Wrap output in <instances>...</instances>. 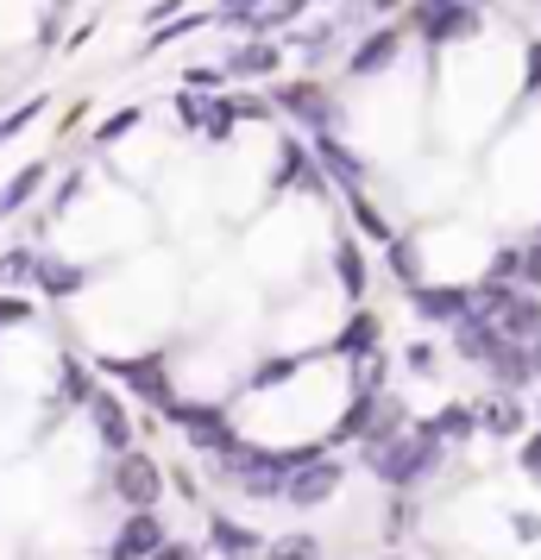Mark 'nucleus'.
<instances>
[{
    "label": "nucleus",
    "mask_w": 541,
    "mask_h": 560,
    "mask_svg": "<svg viewBox=\"0 0 541 560\" xmlns=\"http://www.w3.org/2000/svg\"><path fill=\"white\" fill-rule=\"evenodd\" d=\"M415 32H422L428 45L479 38V7H472V0H415Z\"/></svg>",
    "instance_id": "3"
},
{
    "label": "nucleus",
    "mask_w": 541,
    "mask_h": 560,
    "mask_svg": "<svg viewBox=\"0 0 541 560\" xmlns=\"http://www.w3.org/2000/svg\"><path fill=\"white\" fill-rule=\"evenodd\" d=\"M107 485H114V498L127 510H152L157 498H164V466H157L152 454H139V447H127V454H114Z\"/></svg>",
    "instance_id": "2"
},
{
    "label": "nucleus",
    "mask_w": 541,
    "mask_h": 560,
    "mask_svg": "<svg viewBox=\"0 0 541 560\" xmlns=\"http://www.w3.org/2000/svg\"><path fill=\"white\" fill-rule=\"evenodd\" d=\"M63 397H70V404H89V397H95V384H89V372H82L77 359L63 365Z\"/></svg>",
    "instance_id": "27"
},
{
    "label": "nucleus",
    "mask_w": 541,
    "mask_h": 560,
    "mask_svg": "<svg viewBox=\"0 0 541 560\" xmlns=\"http://www.w3.org/2000/svg\"><path fill=\"white\" fill-rule=\"evenodd\" d=\"M529 347H536V353H529V365H536V372H541V334H536V340H529Z\"/></svg>",
    "instance_id": "37"
},
{
    "label": "nucleus",
    "mask_w": 541,
    "mask_h": 560,
    "mask_svg": "<svg viewBox=\"0 0 541 560\" xmlns=\"http://www.w3.org/2000/svg\"><path fill=\"white\" fill-rule=\"evenodd\" d=\"M472 416H479V429L504 434V441H510V434H522V404H516L510 390H497V397H485V404L472 409Z\"/></svg>",
    "instance_id": "17"
},
{
    "label": "nucleus",
    "mask_w": 541,
    "mask_h": 560,
    "mask_svg": "<svg viewBox=\"0 0 541 560\" xmlns=\"http://www.w3.org/2000/svg\"><path fill=\"white\" fill-rule=\"evenodd\" d=\"M221 466L246 485V498H264V504L284 498V485H290V459L284 454H258V447H239V441L221 454Z\"/></svg>",
    "instance_id": "1"
},
{
    "label": "nucleus",
    "mask_w": 541,
    "mask_h": 560,
    "mask_svg": "<svg viewBox=\"0 0 541 560\" xmlns=\"http://www.w3.org/2000/svg\"><path fill=\"white\" fill-rule=\"evenodd\" d=\"M472 7H479V0H472Z\"/></svg>",
    "instance_id": "38"
},
{
    "label": "nucleus",
    "mask_w": 541,
    "mask_h": 560,
    "mask_svg": "<svg viewBox=\"0 0 541 560\" xmlns=\"http://www.w3.org/2000/svg\"><path fill=\"white\" fill-rule=\"evenodd\" d=\"M410 296L428 322H460V315H472V290H428V283H410Z\"/></svg>",
    "instance_id": "13"
},
{
    "label": "nucleus",
    "mask_w": 541,
    "mask_h": 560,
    "mask_svg": "<svg viewBox=\"0 0 541 560\" xmlns=\"http://www.w3.org/2000/svg\"><path fill=\"white\" fill-rule=\"evenodd\" d=\"M522 472H529V479H541V434H529V441H522Z\"/></svg>",
    "instance_id": "30"
},
{
    "label": "nucleus",
    "mask_w": 541,
    "mask_h": 560,
    "mask_svg": "<svg viewBox=\"0 0 541 560\" xmlns=\"http://www.w3.org/2000/svg\"><path fill=\"white\" fill-rule=\"evenodd\" d=\"M82 409H89V422H95V434H102L107 454H127L132 447V422H127V409H120V397H114V390H95Z\"/></svg>",
    "instance_id": "8"
},
{
    "label": "nucleus",
    "mask_w": 541,
    "mask_h": 560,
    "mask_svg": "<svg viewBox=\"0 0 541 560\" xmlns=\"http://www.w3.org/2000/svg\"><path fill=\"white\" fill-rule=\"evenodd\" d=\"M516 529H522V535H536V541H541V516H516Z\"/></svg>",
    "instance_id": "36"
},
{
    "label": "nucleus",
    "mask_w": 541,
    "mask_h": 560,
    "mask_svg": "<svg viewBox=\"0 0 541 560\" xmlns=\"http://www.w3.org/2000/svg\"><path fill=\"white\" fill-rule=\"evenodd\" d=\"M516 271H522V253H497V258H491V271H485V278L504 283V278H516Z\"/></svg>",
    "instance_id": "29"
},
{
    "label": "nucleus",
    "mask_w": 541,
    "mask_h": 560,
    "mask_svg": "<svg viewBox=\"0 0 541 560\" xmlns=\"http://www.w3.org/2000/svg\"><path fill=\"white\" fill-rule=\"evenodd\" d=\"M346 208H353V221H360V228L372 233V240H390V228H385V221H378V208L365 202L360 189H346Z\"/></svg>",
    "instance_id": "26"
},
{
    "label": "nucleus",
    "mask_w": 541,
    "mask_h": 560,
    "mask_svg": "<svg viewBox=\"0 0 541 560\" xmlns=\"http://www.w3.org/2000/svg\"><path fill=\"white\" fill-rule=\"evenodd\" d=\"M38 183H45V164H26L20 177L7 183V196H0V214H7V208H20V202H32V189H38Z\"/></svg>",
    "instance_id": "23"
},
{
    "label": "nucleus",
    "mask_w": 541,
    "mask_h": 560,
    "mask_svg": "<svg viewBox=\"0 0 541 560\" xmlns=\"http://www.w3.org/2000/svg\"><path fill=\"white\" fill-rule=\"evenodd\" d=\"M284 63V51L271 45V38H252V45H239V51L227 57V77H271Z\"/></svg>",
    "instance_id": "18"
},
{
    "label": "nucleus",
    "mask_w": 541,
    "mask_h": 560,
    "mask_svg": "<svg viewBox=\"0 0 541 560\" xmlns=\"http://www.w3.org/2000/svg\"><path fill=\"white\" fill-rule=\"evenodd\" d=\"M258 7H264V0H221V13H227V20H246V13H258Z\"/></svg>",
    "instance_id": "33"
},
{
    "label": "nucleus",
    "mask_w": 541,
    "mask_h": 560,
    "mask_svg": "<svg viewBox=\"0 0 541 560\" xmlns=\"http://www.w3.org/2000/svg\"><path fill=\"white\" fill-rule=\"evenodd\" d=\"M372 340H378V322H372V315H353V328H346V334L334 340V353L365 359V353H372Z\"/></svg>",
    "instance_id": "21"
},
{
    "label": "nucleus",
    "mask_w": 541,
    "mask_h": 560,
    "mask_svg": "<svg viewBox=\"0 0 541 560\" xmlns=\"http://www.w3.org/2000/svg\"><path fill=\"white\" fill-rule=\"evenodd\" d=\"M485 365H491V378L504 384V390H522V384H529V372H536L522 340H504V347H497V353H491Z\"/></svg>",
    "instance_id": "16"
},
{
    "label": "nucleus",
    "mask_w": 541,
    "mask_h": 560,
    "mask_svg": "<svg viewBox=\"0 0 541 560\" xmlns=\"http://www.w3.org/2000/svg\"><path fill=\"white\" fill-rule=\"evenodd\" d=\"M334 271H340V283H346V296H365V258H360L353 240H340L334 246Z\"/></svg>",
    "instance_id": "20"
},
{
    "label": "nucleus",
    "mask_w": 541,
    "mask_h": 560,
    "mask_svg": "<svg viewBox=\"0 0 541 560\" xmlns=\"http://www.w3.org/2000/svg\"><path fill=\"white\" fill-rule=\"evenodd\" d=\"M340 491V466L334 459H303L296 472H290V485H284V498L296 510H315V504H328Z\"/></svg>",
    "instance_id": "5"
},
{
    "label": "nucleus",
    "mask_w": 541,
    "mask_h": 560,
    "mask_svg": "<svg viewBox=\"0 0 541 560\" xmlns=\"http://www.w3.org/2000/svg\"><path fill=\"white\" fill-rule=\"evenodd\" d=\"M132 120H139V114H114V120H107V127H102V145H114V139H120V132L132 127Z\"/></svg>",
    "instance_id": "32"
},
{
    "label": "nucleus",
    "mask_w": 541,
    "mask_h": 560,
    "mask_svg": "<svg viewBox=\"0 0 541 560\" xmlns=\"http://www.w3.org/2000/svg\"><path fill=\"white\" fill-rule=\"evenodd\" d=\"M278 183H303V189H315V171H309V158L296 152V139H284V164H278Z\"/></svg>",
    "instance_id": "25"
},
{
    "label": "nucleus",
    "mask_w": 541,
    "mask_h": 560,
    "mask_svg": "<svg viewBox=\"0 0 541 560\" xmlns=\"http://www.w3.org/2000/svg\"><path fill=\"white\" fill-rule=\"evenodd\" d=\"M264 560H321V541L315 535H284V541H271Z\"/></svg>",
    "instance_id": "24"
},
{
    "label": "nucleus",
    "mask_w": 541,
    "mask_h": 560,
    "mask_svg": "<svg viewBox=\"0 0 541 560\" xmlns=\"http://www.w3.org/2000/svg\"><path fill=\"white\" fill-rule=\"evenodd\" d=\"M271 102L284 107L290 120H303V127H315V132H328L340 120V102L321 89V82H296V89H278Z\"/></svg>",
    "instance_id": "4"
},
{
    "label": "nucleus",
    "mask_w": 541,
    "mask_h": 560,
    "mask_svg": "<svg viewBox=\"0 0 541 560\" xmlns=\"http://www.w3.org/2000/svg\"><path fill=\"white\" fill-rule=\"evenodd\" d=\"M152 560H196V555H189V548H177V541H170V535H164V548H157Z\"/></svg>",
    "instance_id": "35"
},
{
    "label": "nucleus",
    "mask_w": 541,
    "mask_h": 560,
    "mask_svg": "<svg viewBox=\"0 0 541 560\" xmlns=\"http://www.w3.org/2000/svg\"><path fill=\"white\" fill-rule=\"evenodd\" d=\"M397 57H403V32H397V26H378V32L360 45V51L346 57V70H353V77H378V70H390Z\"/></svg>",
    "instance_id": "10"
},
{
    "label": "nucleus",
    "mask_w": 541,
    "mask_h": 560,
    "mask_svg": "<svg viewBox=\"0 0 541 560\" xmlns=\"http://www.w3.org/2000/svg\"><path fill=\"white\" fill-rule=\"evenodd\" d=\"M164 548V523H157V510H132L120 535H114V560H152Z\"/></svg>",
    "instance_id": "7"
},
{
    "label": "nucleus",
    "mask_w": 541,
    "mask_h": 560,
    "mask_svg": "<svg viewBox=\"0 0 541 560\" xmlns=\"http://www.w3.org/2000/svg\"><path fill=\"white\" fill-rule=\"evenodd\" d=\"M497 347H504V328H497L491 315H479V308H472V315H460V322H454V353H460V359L485 365Z\"/></svg>",
    "instance_id": "9"
},
{
    "label": "nucleus",
    "mask_w": 541,
    "mask_h": 560,
    "mask_svg": "<svg viewBox=\"0 0 541 560\" xmlns=\"http://www.w3.org/2000/svg\"><path fill=\"white\" fill-rule=\"evenodd\" d=\"M497 328H504V340H522V347H529V340L541 334V303L536 296H516V303L497 315Z\"/></svg>",
    "instance_id": "19"
},
{
    "label": "nucleus",
    "mask_w": 541,
    "mask_h": 560,
    "mask_svg": "<svg viewBox=\"0 0 541 560\" xmlns=\"http://www.w3.org/2000/svg\"><path fill=\"white\" fill-rule=\"evenodd\" d=\"M164 416H170V422H183V429H189V441H196V447H208V454H227V447H233V429L214 416V409L177 404V397H170V409H164Z\"/></svg>",
    "instance_id": "6"
},
{
    "label": "nucleus",
    "mask_w": 541,
    "mask_h": 560,
    "mask_svg": "<svg viewBox=\"0 0 541 560\" xmlns=\"http://www.w3.org/2000/svg\"><path fill=\"white\" fill-rule=\"evenodd\" d=\"M208 541H214L227 560H252L258 548H264V535L246 529V523H233V516H214V523H208Z\"/></svg>",
    "instance_id": "14"
},
{
    "label": "nucleus",
    "mask_w": 541,
    "mask_h": 560,
    "mask_svg": "<svg viewBox=\"0 0 541 560\" xmlns=\"http://www.w3.org/2000/svg\"><path fill=\"white\" fill-rule=\"evenodd\" d=\"M385 523H390V541H397V529H403V523H410V510L397 504V498H390V510H385Z\"/></svg>",
    "instance_id": "34"
},
{
    "label": "nucleus",
    "mask_w": 541,
    "mask_h": 560,
    "mask_svg": "<svg viewBox=\"0 0 541 560\" xmlns=\"http://www.w3.org/2000/svg\"><path fill=\"white\" fill-rule=\"evenodd\" d=\"M32 283H38V290H45V296H77L82 283H89V271H82V265H70V258H32Z\"/></svg>",
    "instance_id": "11"
},
{
    "label": "nucleus",
    "mask_w": 541,
    "mask_h": 560,
    "mask_svg": "<svg viewBox=\"0 0 541 560\" xmlns=\"http://www.w3.org/2000/svg\"><path fill=\"white\" fill-rule=\"evenodd\" d=\"M522 278H529V283H536V290H541V240H536V246H529V253H522Z\"/></svg>",
    "instance_id": "31"
},
{
    "label": "nucleus",
    "mask_w": 541,
    "mask_h": 560,
    "mask_svg": "<svg viewBox=\"0 0 541 560\" xmlns=\"http://www.w3.org/2000/svg\"><path fill=\"white\" fill-rule=\"evenodd\" d=\"M114 372H120V378H127L139 397H145V404L170 409V378H164V365H157V359H120Z\"/></svg>",
    "instance_id": "12"
},
{
    "label": "nucleus",
    "mask_w": 541,
    "mask_h": 560,
    "mask_svg": "<svg viewBox=\"0 0 541 560\" xmlns=\"http://www.w3.org/2000/svg\"><path fill=\"white\" fill-rule=\"evenodd\" d=\"M315 158L328 164V177H340V183H346V189H360L365 164H360V158H353V152H346V145H340V139H334V127H328V132H315Z\"/></svg>",
    "instance_id": "15"
},
{
    "label": "nucleus",
    "mask_w": 541,
    "mask_h": 560,
    "mask_svg": "<svg viewBox=\"0 0 541 560\" xmlns=\"http://www.w3.org/2000/svg\"><path fill=\"white\" fill-rule=\"evenodd\" d=\"M390 271H403V278L415 283V253L403 246V240H397V233H390Z\"/></svg>",
    "instance_id": "28"
},
{
    "label": "nucleus",
    "mask_w": 541,
    "mask_h": 560,
    "mask_svg": "<svg viewBox=\"0 0 541 560\" xmlns=\"http://www.w3.org/2000/svg\"><path fill=\"white\" fill-rule=\"evenodd\" d=\"M428 429H435L440 441H466V434L479 429V416H472V409H440V416L428 422Z\"/></svg>",
    "instance_id": "22"
}]
</instances>
